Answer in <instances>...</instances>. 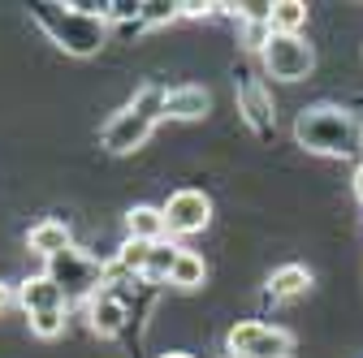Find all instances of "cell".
Wrapping results in <instances>:
<instances>
[{"label":"cell","instance_id":"obj_18","mask_svg":"<svg viewBox=\"0 0 363 358\" xmlns=\"http://www.w3.org/2000/svg\"><path fill=\"white\" fill-rule=\"evenodd\" d=\"M177 255H182V246H173V242H156L152 255H147V272H143V281H152V285H156V281H169Z\"/></svg>","mask_w":363,"mask_h":358},{"label":"cell","instance_id":"obj_19","mask_svg":"<svg viewBox=\"0 0 363 358\" xmlns=\"http://www.w3.org/2000/svg\"><path fill=\"white\" fill-rule=\"evenodd\" d=\"M130 108L134 112H143L147 121H164V86H156V82H147V86H139L134 91V100H130Z\"/></svg>","mask_w":363,"mask_h":358},{"label":"cell","instance_id":"obj_15","mask_svg":"<svg viewBox=\"0 0 363 358\" xmlns=\"http://www.w3.org/2000/svg\"><path fill=\"white\" fill-rule=\"evenodd\" d=\"M152 246H156V242L125 238V242H121V250H117V259L108 263V281H113V277H121V272H125V277H143V272H147V255H152Z\"/></svg>","mask_w":363,"mask_h":358},{"label":"cell","instance_id":"obj_26","mask_svg":"<svg viewBox=\"0 0 363 358\" xmlns=\"http://www.w3.org/2000/svg\"><path fill=\"white\" fill-rule=\"evenodd\" d=\"M225 358H230V354H225Z\"/></svg>","mask_w":363,"mask_h":358},{"label":"cell","instance_id":"obj_17","mask_svg":"<svg viewBox=\"0 0 363 358\" xmlns=\"http://www.w3.org/2000/svg\"><path fill=\"white\" fill-rule=\"evenodd\" d=\"M303 22H307V5H303V0H277L272 13H268L272 35H298Z\"/></svg>","mask_w":363,"mask_h":358},{"label":"cell","instance_id":"obj_13","mask_svg":"<svg viewBox=\"0 0 363 358\" xmlns=\"http://www.w3.org/2000/svg\"><path fill=\"white\" fill-rule=\"evenodd\" d=\"M307 289H311V272H307V267H298V263H286V267H277V272L268 277V298L272 302L303 298Z\"/></svg>","mask_w":363,"mask_h":358},{"label":"cell","instance_id":"obj_24","mask_svg":"<svg viewBox=\"0 0 363 358\" xmlns=\"http://www.w3.org/2000/svg\"><path fill=\"white\" fill-rule=\"evenodd\" d=\"M354 195H359V203H363V164L354 168Z\"/></svg>","mask_w":363,"mask_h":358},{"label":"cell","instance_id":"obj_11","mask_svg":"<svg viewBox=\"0 0 363 358\" xmlns=\"http://www.w3.org/2000/svg\"><path fill=\"white\" fill-rule=\"evenodd\" d=\"M86 316H91V333H96V337H117L121 324H125V302H121V294L100 289L96 298H91Z\"/></svg>","mask_w":363,"mask_h":358},{"label":"cell","instance_id":"obj_7","mask_svg":"<svg viewBox=\"0 0 363 358\" xmlns=\"http://www.w3.org/2000/svg\"><path fill=\"white\" fill-rule=\"evenodd\" d=\"M152 129H156V121H147L143 112H134L130 104L104 125V151H113V156H130V151H139L147 139H152Z\"/></svg>","mask_w":363,"mask_h":358},{"label":"cell","instance_id":"obj_1","mask_svg":"<svg viewBox=\"0 0 363 358\" xmlns=\"http://www.w3.org/2000/svg\"><path fill=\"white\" fill-rule=\"evenodd\" d=\"M294 143L311 156H337L350 160L363 147V125L350 108L342 104H311L294 121Z\"/></svg>","mask_w":363,"mask_h":358},{"label":"cell","instance_id":"obj_21","mask_svg":"<svg viewBox=\"0 0 363 358\" xmlns=\"http://www.w3.org/2000/svg\"><path fill=\"white\" fill-rule=\"evenodd\" d=\"M173 18H182V5H169V0H147L143 5V26H164Z\"/></svg>","mask_w":363,"mask_h":358},{"label":"cell","instance_id":"obj_20","mask_svg":"<svg viewBox=\"0 0 363 358\" xmlns=\"http://www.w3.org/2000/svg\"><path fill=\"white\" fill-rule=\"evenodd\" d=\"M30 333L43 337V341H52L65 333V311H48V316H30Z\"/></svg>","mask_w":363,"mask_h":358},{"label":"cell","instance_id":"obj_5","mask_svg":"<svg viewBox=\"0 0 363 358\" xmlns=\"http://www.w3.org/2000/svg\"><path fill=\"white\" fill-rule=\"evenodd\" d=\"M259 61H264V74L277 78V82H303L315 69V52L303 35H272L264 43Z\"/></svg>","mask_w":363,"mask_h":358},{"label":"cell","instance_id":"obj_14","mask_svg":"<svg viewBox=\"0 0 363 358\" xmlns=\"http://www.w3.org/2000/svg\"><path fill=\"white\" fill-rule=\"evenodd\" d=\"M125 229H130V238H139V242H164V233H169L164 229V212L147 207V203L125 212Z\"/></svg>","mask_w":363,"mask_h":358},{"label":"cell","instance_id":"obj_2","mask_svg":"<svg viewBox=\"0 0 363 358\" xmlns=\"http://www.w3.org/2000/svg\"><path fill=\"white\" fill-rule=\"evenodd\" d=\"M30 18L69 57H96L104 48V39H108L104 18H91V13H82L74 5H48V0H43V5H30Z\"/></svg>","mask_w":363,"mask_h":358},{"label":"cell","instance_id":"obj_8","mask_svg":"<svg viewBox=\"0 0 363 358\" xmlns=\"http://www.w3.org/2000/svg\"><path fill=\"white\" fill-rule=\"evenodd\" d=\"M238 112H242V121L259 134V139H268L272 125H277V108H272V96L264 91L259 78H242L238 82Z\"/></svg>","mask_w":363,"mask_h":358},{"label":"cell","instance_id":"obj_12","mask_svg":"<svg viewBox=\"0 0 363 358\" xmlns=\"http://www.w3.org/2000/svg\"><path fill=\"white\" fill-rule=\"evenodd\" d=\"M26 246H30L35 255H43V259H52V255L69 250L74 238H69V225H65V220H39V225L26 233Z\"/></svg>","mask_w":363,"mask_h":358},{"label":"cell","instance_id":"obj_10","mask_svg":"<svg viewBox=\"0 0 363 358\" xmlns=\"http://www.w3.org/2000/svg\"><path fill=\"white\" fill-rule=\"evenodd\" d=\"M18 302H22V311L26 316H48V311H69V302H65V294L48 281V277H26L22 285H18Z\"/></svg>","mask_w":363,"mask_h":358},{"label":"cell","instance_id":"obj_16","mask_svg":"<svg viewBox=\"0 0 363 358\" xmlns=\"http://www.w3.org/2000/svg\"><path fill=\"white\" fill-rule=\"evenodd\" d=\"M203 281H208V263H203V255H195V250L182 246V255H177V263H173L169 285H177V289H199Z\"/></svg>","mask_w":363,"mask_h":358},{"label":"cell","instance_id":"obj_6","mask_svg":"<svg viewBox=\"0 0 363 358\" xmlns=\"http://www.w3.org/2000/svg\"><path fill=\"white\" fill-rule=\"evenodd\" d=\"M160 212H164V229L173 238H191V233H203L208 229L212 199L203 190H177V195H169V203Z\"/></svg>","mask_w":363,"mask_h":358},{"label":"cell","instance_id":"obj_22","mask_svg":"<svg viewBox=\"0 0 363 358\" xmlns=\"http://www.w3.org/2000/svg\"><path fill=\"white\" fill-rule=\"evenodd\" d=\"M220 5H199V0H186L182 5V18H208V13H216Z\"/></svg>","mask_w":363,"mask_h":358},{"label":"cell","instance_id":"obj_23","mask_svg":"<svg viewBox=\"0 0 363 358\" xmlns=\"http://www.w3.org/2000/svg\"><path fill=\"white\" fill-rule=\"evenodd\" d=\"M13 302H18V289H13V285H5V281H0V316H5V311H9Z\"/></svg>","mask_w":363,"mask_h":358},{"label":"cell","instance_id":"obj_9","mask_svg":"<svg viewBox=\"0 0 363 358\" xmlns=\"http://www.w3.org/2000/svg\"><path fill=\"white\" fill-rule=\"evenodd\" d=\"M212 112V91L199 82H182L164 91V117L169 121H203Z\"/></svg>","mask_w":363,"mask_h":358},{"label":"cell","instance_id":"obj_25","mask_svg":"<svg viewBox=\"0 0 363 358\" xmlns=\"http://www.w3.org/2000/svg\"><path fill=\"white\" fill-rule=\"evenodd\" d=\"M160 358H191V354H177V350H173V354H160Z\"/></svg>","mask_w":363,"mask_h":358},{"label":"cell","instance_id":"obj_4","mask_svg":"<svg viewBox=\"0 0 363 358\" xmlns=\"http://www.w3.org/2000/svg\"><path fill=\"white\" fill-rule=\"evenodd\" d=\"M225 354L230 358H290L294 337L286 328H272V324H259V320H238L225 333Z\"/></svg>","mask_w":363,"mask_h":358},{"label":"cell","instance_id":"obj_3","mask_svg":"<svg viewBox=\"0 0 363 358\" xmlns=\"http://www.w3.org/2000/svg\"><path fill=\"white\" fill-rule=\"evenodd\" d=\"M43 277H48V281L65 294V302H91V298L108 285V267H104L96 255L69 246V250H61V255L48 259Z\"/></svg>","mask_w":363,"mask_h":358}]
</instances>
